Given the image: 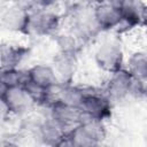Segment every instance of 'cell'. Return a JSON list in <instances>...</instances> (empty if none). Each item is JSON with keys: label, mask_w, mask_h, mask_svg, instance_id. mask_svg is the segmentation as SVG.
<instances>
[{"label": "cell", "mask_w": 147, "mask_h": 147, "mask_svg": "<svg viewBox=\"0 0 147 147\" xmlns=\"http://www.w3.org/2000/svg\"><path fill=\"white\" fill-rule=\"evenodd\" d=\"M141 92H144V83L136 79L125 67L110 74L105 86V93L111 101H121Z\"/></svg>", "instance_id": "cell-1"}, {"label": "cell", "mask_w": 147, "mask_h": 147, "mask_svg": "<svg viewBox=\"0 0 147 147\" xmlns=\"http://www.w3.org/2000/svg\"><path fill=\"white\" fill-rule=\"evenodd\" d=\"M95 65L105 74H113L124 68V52L121 44L115 39L103 40L94 53Z\"/></svg>", "instance_id": "cell-2"}, {"label": "cell", "mask_w": 147, "mask_h": 147, "mask_svg": "<svg viewBox=\"0 0 147 147\" xmlns=\"http://www.w3.org/2000/svg\"><path fill=\"white\" fill-rule=\"evenodd\" d=\"M85 95L80 103L84 118H93L105 121L111 114V100L103 92H99L95 87L84 86Z\"/></svg>", "instance_id": "cell-3"}, {"label": "cell", "mask_w": 147, "mask_h": 147, "mask_svg": "<svg viewBox=\"0 0 147 147\" xmlns=\"http://www.w3.org/2000/svg\"><path fill=\"white\" fill-rule=\"evenodd\" d=\"M60 28V17L48 7H38L29 11L26 34L48 37Z\"/></svg>", "instance_id": "cell-4"}, {"label": "cell", "mask_w": 147, "mask_h": 147, "mask_svg": "<svg viewBox=\"0 0 147 147\" xmlns=\"http://www.w3.org/2000/svg\"><path fill=\"white\" fill-rule=\"evenodd\" d=\"M36 103L24 86H11L1 88V106L10 115H23L31 110Z\"/></svg>", "instance_id": "cell-5"}, {"label": "cell", "mask_w": 147, "mask_h": 147, "mask_svg": "<svg viewBox=\"0 0 147 147\" xmlns=\"http://www.w3.org/2000/svg\"><path fill=\"white\" fill-rule=\"evenodd\" d=\"M52 67L55 72L57 83L71 84L78 70V61L76 53L60 51L52 60Z\"/></svg>", "instance_id": "cell-6"}, {"label": "cell", "mask_w": 147, "mask_h": 147, "mask_svg": "<svg viewBox=\"0 0 147 147\" xmlns=\"http://www.w3.org/2000/svg\"><path fill=\"white\" fill-rule=\"evenodd\" d=\"M48 115L56 121L65 131H70L84 119V115L78 107L67 105L64 102H56L48 108Z\"/></svg>", "instance_id": "cell-7"}, {"label": "cell", "mask_w": 147, "mask_h": 147, "mask_svg": "<svg viewBox=\"0 0 147 147\" xmlns=\"http://www.w3.org/2000/svg\"><path fill=\"white\" fill-rule=\"evenodd\" d=\"M93 10L101 31L116 30L122 20V13L109 0H98L93 6Z\"/></svg>", "instance_id": "cell-8"}, {"label": "cell", "mask_w": 147, "mask_h": 147, "mask_svg": "<svg viewBox=\"0 0 147 147\" xmlns=\"http://www.w3.org/2000/svg\"><path fill=\"white\" fill-rule=\"evenodd\" d=\"M28 20L29 11L15 5L14 2H11V5H8V7L2 10L1 23L3 29H6L8 32L25 33Z\"/></svg>", "instance_id": "cell-9"}, {"label": "cell", "mask_w": 147, "mask_h": 147, "mask_svg": "<svg viewBox=\"0 0 147 147\" xmlns=\"http://www.w3.org/2000/svg\"><path fill=\"white\" fill-rule=\"evenodd\" d=\"M68 131H65L56 121L49 115L37 127V137L47 145H59L64 139Z\"/></svg>", "instance_id": "cell-10"}, {"label": "cell", "mask_w": 147, "mask_h": 147, "mask_svg": "<svg viewBox=\"0 0 147 147\" xmlns=\"http://www.w3.org/2000/svg\"><path fill=\"white\" fill-rule=\"evenodd\" d=\"M26 72H28V80L45 88H48L57 83L52 64L36 63L32 67H30L26 70Z\"/></svg>", "instance_id": "cell-11"}, {"label": "cell", "mask_w": 147, "mask_h": 147, "mask_svg": "<svg viewBox=\"0 0 147 147\" xmlns=\"http://www.w3.org/2000/svg\"><path fill=\"white\" fill-rule=\"evenodd\" d=\"M28 49L20 45L3 44L1 46V70L18 68V64L25 57Z\"/></svg>", "instance_id": "cell-12"}, {"label": "cell", "mask_w": 147, "mask_h": 147, "mask_svg": "<svg viewBox=\"0 0 147 147\" xmlns=\"http://www.w3.org/2000/svg\"><path fill=\"white\" fill-rule=\"evenodd\" d=\"M125 68L138 80L147 82V53L144 51H134L126 60Z\"/></svg>", "instance_id": "cell-13"}, {"label": "cell", "mask_w": 147, "mask_h": 147, "mask_svg": "<svg viewBox=\"0 0 147 147\" xmlns=\"http://www.w3.org/2000/svg\"><path fill=\"white\" fill-rule=\"evenodd\" d=\"M28 82V72L18 68L1 70V88L11 86H24Z\"/></svg>", "instance_id": "cell-14"}, {"label": "cell", "mask_w": 147, "mask_h": 147, "mask_svg": "<svg viewBox=\"0 0 147 147\" xmlns=\"http://www.w3.org/2000/svg\"><path fill=\"white\" fill-rule=\"evenodd\" d=\"M11 1L28 11L44 6V0H11Z\"/></svg>", "instance_id": "cell-15"}, {"label": "cell", "mask_w": 147, "mask_h": 147, "mask_svg": "<svg viewBox=\"0 0 147 147\" xmlns=\"http://www.w3.org/2000/svg\"><path fill=\"white\" fill-rule=\"evenodd\" d=\"M140 25L147 28V3H144L140 10Z\"/></svg>", "instance_id": "cell-16"}, {"label": "cell", "mask_w": 147, "mask_h": 147, "mask_svg": "<svg viewBox=\"0 0 147 147\" xmlns=\"http://www.w3.org/2000/svg\"><path fill=\"white\" fill-rule=\"evenodd\" d=\"M146 30H145V37H146V40H147V28H145Z\"/></svg>", "instance_id": "cell-17"}]
</instances>
